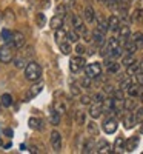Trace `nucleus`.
I'll return each mask as SVG.
<instances>
[{
	"instance_id": "35",
	"label": "nucleus",
	"mask_w": 143,
	"mask_h": 154,
	"mask_svg": "<svg viewBox=\"0 0 143 154\" xmlns=\"http://www.w3.org/2000/svg\"><path fill=\"white\" fill-rule=\"evenodd\" d=\"M75 122H77V125H79V126L86 125V112H83L82 109L77 111L75 112Z\"/></svg>"
},
{
	"instance_id": "9",
	"label": "nucleus",
	"mask_w": 143,
	"mask_h": 154,
	"mask_svg": "<svg viewBox=\"0 0 143 154\" xmlns=\"http://www.w3.org/2000/svg\"><path fill=\"white\" fill-rule=\"evenodd\" d=\"M126 94H128L129 97H132V99H138V97L143 96V86H141L138 82H134L131 86L126 89Z\"/></svg>"
},
{
	"instance_id": "40",
	"label": "nucleus",
	"mask_w": 143,
	"mask_h": 154,
	"mask_svg": "<svg viewBox=\"0 0 143 154\" xmlns=\"http://www.w3.org/2000/svg\"><path fill=\"white\" fill-rule=\"evenodd\" d=\"M97 29H100L102 32H108L109 31V25H108V20H105V19H102V17H99V25H97Z\"/></svg>"
},
{
	"instance_id": "1",
	"label": "nucleus",
	"mask_w": 143,
	"mask_h": 154,
	"mask_svg": "<svg viewBox=\"0 0 143 154\" xmlns=\"http://www.w3.org/2000/svg\"><path fill=\"white\" fill-rule=\"evenodd\" d=\"M42 77V68L37 62H29L25 68V79L29 82H37Z\"/></svg>"
},
{
	"instance_id": "21",
	"label": "nucleus",
	"mask_w": 143,
	"mask_h": 154,
	"mask_svg": "<svg viewBox=\"0 0 143 154\" xmlns=\"http://www.w3.org/2000/svg\"><path fill=\"white\" fill-rule=\"evenodd\" d=\"M126 148V140L123 136L115 137V142H114V152H123Z\"/></svg>"
},
{
	"instance_id": "62",
	"label": "nucleus",
	"mask_w": 143,
	"mask_h": 154,
	"mask_svg": "<svg viewBox=\"0 0 143 154\" xmlns=\"http://www.w3.org/2000/svg\"><path fill=\"white\" fill-rule=\"evenodd\" d=\"M0 40H2V37H0Z\"/></svg>"
},
{
	"instance_id": "58",
	"label": "nucleus",
	"mask_w": 143,
	"mask_h": 154,
	"mask_svg": "<svg viewBox=\"0 0 143 154\" xmlns=\"http://www.w3.org/2000/svg\"><path fill=\"white\" fill-rule=\"evenodd\" d=\"M5 134H8V136H12V133H11V130H6V131H5Z\"/></svg>"
},
{
	"instance_id": "54",
	"label": "nucleus",
	"mask_w": 143,
	"mask_h": 154,
	"mask_svg": "<svg viewBox=\"0 0 143 154\" xmlns=\"http://www.w3.org/2000/svg\"><path fill=\"white\" fill-rule=\"evenodd\" d=\"M135 80H137V82H138V83L143 86V71H140V72L135 75Z\"/></svg>"
},
{
	"instance_id": "17",
	"label": "nucleus",
	"mask_w": 143,
	"mask_h": 154,
	"mask_svg": "<svg viewBox=\"0 0 143 154\" xmlns=\"http://www.w3.org/2000/svg\"><path fill=\"white\" fill-rule=\"evenodd\" d=\"M12 43H14L16 49H20L25 46V34L22 31H14V35H12Z\"/></svg>"
},
{
	"instance_id": "50",
	"label": "nucleus",
	"mask_w": 143,
	"mask_h": 154,
	"mask_svg": "<svg viewBox=\"0 0 143 154\" xmlns=\"http://www.w3.org/2000/svg\"><path fill=\"white\" fill-rule=\"evenodd\" d=\"M80 103H82V105H91V103H93V97L88 96V94L80 96Z\"/></svg>"
},
{
	"instance_id": "8",
	"label": "nucleus",
	"mask_w": 143,
	"mask_h": 154,
	"mask_svg": "<svg viewBox=\"0 0 143 154\" xmlns=\"http://www.w3.org/2000/svg\"><path fill=\"white\" fill-rule=\"evenodd\" d=\"M117 103L119 102L115 100V97L114 96H109V97H106L105 100H103V112H106V114H114V111H115V108H117Z\"/></svg>"
},
{
	"instance_id": "30",
	"label": "nucleus",
	"mask_w": 143,
	"mask_h": 154,
	"mask_svg": "<svg viewBox=\"0 0 143 154\" xmlns=\"http://www.w3.org/2000/svg\"><path fill=\"white\" fill-rule=\"evenodd\" d=\"M123 51H125V48L120 45V46H117V48H114L112 51H109V54L106 56V57H111V59H119V57H123L125 54H123Z\"/></svg>"
},
{
	"instance_id": "59",
	"label": "nucleus",
	"mask_w": 143,
	"mask_h": 154,
	"mask_svg": "<svg viewBox=\"0 0 143 154\" xmlns=\"http://www.w3.org/2000/svg\"><path fill=\"white\" fill-rule=\"evenodd\" d=\"M0 146H3V140H2V137H0Z\"/></svg>"
},
{
	"instance_id": "7",
	"label": "nucleus",
	"mask_w": 143,
	"mask_h": 154,
	"mask_svg": "<svg viewBox=\"0 0 143 154\" xmlns=\"http://www.w3.org/2000/svg\"><path fill=\"white\" fill-rule=\"evenodd\" d=\"M49 140H51V146H53V149H54L56 152L62 151V143H63V139H62V134H60L57 130L51 131V137H49Z\"/></svg>"
},
{
	"instance_id": "60",
	"label": "nucleus",
	"mask_w": 143,
	"mask_h": 154,
	"mask_svg": "<svg viewBox=\"0 0 143 154\" xmlns=\"http://www.w3.org/2000/svg\"><path fill=\"white\" fill-rule=\"evenodd\" d=\"M97 2H99V3H105V0H97Z\"/></svg>"
},
{
	"instance_id": "15",
	"label": "nucleus",
	"mask_w": 143,
	"mask_h": 154,
	"mask_svg": "<svg viewBox=\"0 0 143 154\" xmlns=\"http://www.w3.org/2000/svg\"><path fill=\"white\" fill-rule=\"evenodd\" d=\"M102 114H103V105L93 102V103L89 105V116H91L93 119H99Z\"/></svg>"
},
{
	"instance_id": "31",
	"label": "nucleus",
	"mask_w": 143,
	"mask_h": 154,
	"mask_svg": "<svg viewBox=\"0 0 143 154\" xmlns=\"http://www.w3.org/2000/svg\"><path fill=\"white\" fill-rule=\"evenodd\" d=\"M96 142L93 139H88L86 142H85V145H83V148H82V152H94L96 151Z\"/></svg>"
},
{
	"instance_id": "34",
	"label": "nucleus",
	"mask_w": 143,
	"mask_h": 154,
	"mask_svg": "<svg viewBox=\"0 0 143 154\" xmlns=\"http://www.w3.org/2000/svg\"><path fill=\"white\" fill-rule=\"evenodd\" d=\"M12 35H14V32L9 31V29H2V32H0V37H2V42L3 43H9L12 42Z\"/></svg>"
},
{
	"instance_id": "53",
	"label": "nucleus",
	"mask_w": 143,
	"mask_h": 154,
	"mask_svg": "<svg viewBox=\"0 0 143 154\" xmlns=\"http://www.w3.org/2000/svg\"><path fill=\"white\" fill-rule=\"evenodd\" d=\"M91 80H93V79H89V77L86 75L85 79L82 80V86H83V88H89V86H91Z\"/></svg>"
},
{
	"instance_id": "41",
	"label": "nucleus",
	"mask_w": 143,
	"mask_h": 154,
	"mask_svg": "<svg viewBox=\"0 0 143 154\" xmlns=\"http://www.w3.org/2000/svg\"><path fill=\"white\" fill-rule=\"evenodd\" d=\"M68 40H69L71 43H77V42L80 40V32H79V31H75V29L68 31Z\"/></svg>"
},
{
	"instance_id": "36",
	"label": "nucleus",
	"mask_w": 143,
	"mask_h": 154,
	"mask_svg": "<svg viewBox=\"0 0 143 154\" xmlns=\"http://www.w3.org/2000/svg\"><path fill=\"white\" fill-rule=\"evenodd\" d=\"M86 130H88V133H89L91 136H97V134H99V125H97L94 120H91V122L86 123Z\"/></svg>"
},
{
	"instance_id": "43",
	"label": "nucleus",
	"mask_w": 143,
	"mask_h": 154,
	"mask_svg": "<svg viewBox=\"0 0 143 154\" xmlns=\"http://www.w3.org/2000/svg\"><path fill=\"white\" fill-rule=\"evenodd\" d=\"M112 96L115 97V100L119 102V103H123V100H125V91H123L122 88H117Z\"/></svg>"
},
{
	"instance_id": "13",
	"label": "nucleus",
	"mask_w": 143,
	"mask_h": 154,
	"mask_svg": "<svg viewBox=\"0 0 143 154\" xmlns=\"http://www.w3.org/2000/svg\"><path fill=\"white\" fill-rule=\"evenodd\" d=\"M83 19H85L86 23H94V22H96L97 16H96L94 8L91 6V5H86V6H85V9H83Z\"/></svg>"
},
{
	"instance_id": "39",
	"label": "nucleus",
	"mask_w": 143,
	"mask_h": 154,
	"mask_svg": "<svg viewBox=\"0 0 143 154\" xmlns=\"http://www.w3.org/2000/svg\"><path fill=\"white\" fill-rule=\"evenodd\" d=\"M135 106H137V103H135V100H132V97H129L128 100H126V99L123 100V108H125V111H132V109H135Z\"/></svg>"
},
{
	"instance_id": "33",
	"label": "nucleus",
	"mask_w": 143,
	"mask_h": 154,
	"mask_svg": "<svg viewBox=\"0 0 143 154\" xmlns=\"http://www.w3.org/2000/svg\"><path fill=\"white\" fill-rule=\"evenodd\" d=\"M134 82H137V80H135V77H132V75H128V77H125V79L120 82V88L123 89V91H126V89H128L129 86H131Z\"/></svg>"
},
{
	"instance_id": "18",
	"label": "nucleus",
	"mask_w": 143,
	"mask_h": 154,
	"mask_svg": "<svg viewBox=\"0 0 143 154\" xmlns=\"http://www.w3.org/2000/svg\"><path fill=\"white\" fill-rule=\"evenodd\" d=\"M63 23H65V16H60V14H56L53 19L49 20V28L51 29H59L63 26Z\"/></svg>"
},
{
	"instance_id": "49",
	"label": "nucleus",
	"mask_w": 143,
	"mask_h": 154,
	"mask_svg": "<svg viewBox=\"0 0 143 154\" xmlns=\"http://www.w3.org/2000/svg\"><path fill=\"white\" fill-rule=\"evenodd\" d=\"M105 5L108 6V9L114 11L115 8H119V0H105Z\"/></svg>"
},
{
	"instance_id": "37",
	"label": "nucleus",
	"mask_w": 143,
	"mask_h": 154,
	"mask_svg": "<svg viewBox=\"0 0 143 154\" xmlns=\"http://www.w3.org/2000/svg\"><path fill=\"white\" fill-rule=\"evenodd\" d=\"M135 62V54H125L123 57H122V66H129V65H131V63H134Z\"/></svg>"
},
{
	"instance_id": "44",
	"label": "nucleus",
	"mask_w": 143,
	"mask_h": 154,
	"mask_svg": "<svg viewBox=\"0 0 143 154\" xmlns=\"http://www.w3.org/2000/svg\"><path fill=\"white\" fill-rule=\"evenodd\" d=\"M53 108H54L57 112H60L62 116L66 112V106H65V103H62V102H59V100H56L54 103H53Z\"/></svg>"
},
{
	"instance_id": "57",
	"label": "nucleus",
	"mask_w": 143,
	"mask_h": 154,
	"mask_svg": "<svg viewBox=\"0 0 143 154\" xmlns=\"http://www.w3.org/2000/svg\"><path fill=\"white\" fill-rule=\"evenodd\" d=\"M65 3H66L68 6H72V5L75 3V0H65Z\"/></svg>"
},
{
	"instance_id": "10",
	"label": "nucleus",
	"mask_w": 143,
	"mask_h": 154,
	"mask_svg": "<svg viewBox=\"0 0 143 154\" xmlns=\"http://www.w3.org/2000/svg\"><path fill=\"white\" fill-rule=\"evenodd\" d=\"M123 120V126L126 128V130H131V128H134L137 125V119H135V114L131 112V111H126V114L122 117Z\"/></svg>"
},
{
	"instance_id": "3",
	"label": "nucleus",
	"mask_w": 143,
	"mask_h": 154,
	"mask_svg": "<svg viewBox=\"0 0 143 154\" xmlns=\"http://www.w3.org/2000/svg\"><path fill=\"white\" fill-rule=\"evenodd\" d=\"M85 75H88L89 79H99L102 75V65L99 62H93L89 65L85 66Z\"/></svg>"
},
{
	"instance_id": "32",
	"label": "nucleus",
	"mask_w": 143,
	"mask_h": 154,
	"mask_svg": "<svg viewBox=\"0 0 143 154\" xmlns=\"http://www.w3.org/2000/svg\"><path fill=\"white\" fill-rule=\"evenodd\" d=\"M131 19H132V22H134V23H143V9L135 8V9H134V12L131 14Z\"/></svg>"
},
{
	"instance_id": "46",
	"label": "nucleus",
	"mask_w": 143,
	"mask_h": 154,
	"mask_svg": "<svg viewBox=\"0 0 143 154\" xmlns=\"http://www.w3.org/2000/svg\"><path fill=\"white\" fill-rule=\"evenodd\" d=\"M106 99L105 96V91H100V93H96L93 96V102H96V103H103V100Z\"/></svg>"
},
{
	"instance_id": "55",
	"label": "nucleus",
	"mask_w": 143,
	"mask_h": 154,
	"mask_svg": "<svg viewBox=\"0 0 143 154\" xmlns=\"http://www.w3.org/2000/svg\"><path fill=\"white\" fill-rule=\"evenodd\" d=\"M103 91H105V94H114V91H115V89H112V86H109V85H106L105 86V89H103Z\"/></svg>"
},
{
	"instance_id": "16",
	"label": "nucleus",
	"mask_w": 143,
	"mask_h": 154,
	"mask_svg": "<svg viewBox=\"0 0 143 154\" xmlns=\"http://www.w3.org/2000/svg\"><path fill=\"white\" fill-rule=\"evenodd\" d=\"M71 23H72V28H74L75 31H79V32H85V31H86L85 23H83V19H82L80 16L74 14L72 19H71Z\"/></svg>"
},
{
	"instance_id": "11",
	"label": "nucleus",
	"mask_w": 143,
	"mask_h": 154,
	"mask_svg": "<svg viewBox=\"0 0 143 154\" xmlns=\"http://www.w3.org/2000/svg\"><path fill=\"white\" fill-rule=\"evenodd\" d=\"M96 152H99V154H109V152H112V146H111V143L108 142V140L102 139L96 145Z\"/></svg>"
},
{
	"instance_id": "27",
	"label": "nucleus",
	"mask_w": 143,
	"mask_h": 154,
	"mask_svg": "<svg viewBox=\"0 0 143 154\" xmlns=\"http://www.w3.org/2000/svg\"><path fill=\"white\" fill-rule=\"evenodd\" d=\"M28 125L31 130H43V120L42 119H37V117H31L28 120Z\"/></svg>"
},
{
	"instance_id": "6",
	"label": "nucleus",
	"mask_w": 143,
	"mask_h": 154,
	"mask_svg": "<svg viewBox=\"0 0 143 154\" xmlns=\"http://www.w3.org/2000/svg\"><path fill=\"white\" fill-rule=\"evenodd\" d=\"M102 128H103V131H105L106 134H114V133L117 131V128H119V122H117V119L112 116V117L105 119Z\"/></svg>"
},
{
	"instance_id": "42",
	"label": "nucleus",
	"mask_w": 143,
	"mask_h": 154,
	"mask_svg": "<svg viewBox=\"0 0 143 154\" xmlns=\"http://www.w3.org/2000/svg\"><path fill=\"white\" fill-rule=\"evenodd\" d=\"M12 63H14V66L16 68H19V69H25V68H26V65H28V63H26V59H23V57H16L14 60H12Z\"/></svg>"
},
{
	"instance_id": "47",
	"label": "nucleus",
	"mask_w": 143,
	"mask_h": 154,
	"mask_svg": "<svg viewBox=\"0 0 143 154\" xmlns=\"http://www.w3.org/2000/svg\"><path fill=\"white\" fill-rule=\"evenodd\" d=\"M68 5L66 3H60L57 8H56V14H60V16H65V14H66V12H68Z\"/></svg>"
},
{
	"instance_id": "38",
	"label": "nucleus",
	"mask_w": 143,
	"mask_h": 154,
	"mask_svg": "<svg viewBox=\"0 0 143 154\" xmlns=\"http://www.w3.org/2000/svg\"><path fill=\"white\" fill-rule=\"evenodd\" d=\"M0 103H2L5 108H9V106L12 105V96L8 94V93L2 94V96H0Z\"/></svg>"
},
{
	"instance_id": "20",
	"label": "nucleus",
	"mask_w": 143,
	"mask_h": 154,
	"mask_svg": "<svg viewBox=\"0 0 143 154\" xmlns=\"http://www.w3.org/2000/svg\"><path fill=\"white\" fill-rule=\"evenodd\" d=\"M108 25H109V31L117 32V31H119V28H120V25H122L120 17H119V16H111V17L108 19Z\"/></svg>"
},
{
	"instance_id": "56",
	"label": "nucleus",
	"mask_w": 143,
	"mask_h": 154,
	"mask_svg": "<svg viewBox=\"0 0 143 154\" xmlns=\"http://www.w3.org/2000/svg\"><path fill=\"white\" fill-rule=\"evenodd\" d=\"M135 8L143 9V0H135Z\"/></svg>"
},
{
	"instance_id": "14",
	"label": "nucleus",
	"mask_w": 143,
	"mask_h": 154,
	"mask_svg": "<svg viewBox=\"0 0 143 154\" xmlns=\"http://www.w3.org/2000/svg\"><path fill=\"white\" fill-rule=\"evenodd\" d=\"M91 38H93V42L99 46H103L106 43V37H105V32H102L100 29H94L93 34H91Z\"/></svg>"
},
{
	"instance_id": "52",
	"label": "nucleus",
	"mask_w": 143,
	"mask_h": 154,
	"mask_svg": "<svg viewBox=\"0 0 143 154\" xmlns=\"http://www.w3.org/2000/svg\"><path fill=\"white\" fill-rule=\"evenodd\" d=\"M71 93L74 94V96H80V86L79 85H71Z\"/></svg>"
},
{
	"instance_id": "23",
	"label": "nucleus",
	"mask_w": 143,
	"mask_h": 154,
	"mask_svg": "<svg viewBox=\"0 0 143 154\" xmlns=\"http://www.w3.org/2000/svg\"><path fill=\"white\" fill-rule=\"evenodd\" d=\"M54 38H56L57 45L62 43V42H65V40H68V31H65L63 26L59 28V29H56V31H54Z\"/></svg>"
},
{
	"instance_id": "61",
	"label": "nucleus",
	"mask_w": 143,
	"mask_h": 154,
	"mask_svg": "<svg viewBox=\"0 0 143 154\" xmlns=\"http://www.w3.org/2000/svg\"><path fill=\"white\" fill-rule=\"evenodd\" d=\"M141 123H143V122H141ZM140 131H141V133H143V125H141V130H140Z\"/></svg>"
},
{
	"instance_id": "48",
	"label": "nucleus",
	"mask_w": 143,
	"mask_h": 154,
	"mask_svg": "<svg viewBox=\"0 0 143 154\" xmlns=\"http://www.w3.org/2000/svg\"><path fill=\"white\" fill-rule=\"evenodd\" d=\"M134 114H135L137 123H141V122H143V106H138V108H135Z\"/></svg>"
},
{
	"instance_id": "2",
	"label": "nucleus",
	"mask_w": 143,
	"mask_h": 154,
	"mask_svg": "<svg viewBox=\"0 0 143 154\" xmlns=\"http://www.w3.org/2000/svg\"><path fill=\"white\" fill-rule=\"evenodd\" d=\"M85 66H86V59L83 56H74V57L69 59V69H71V72L77 74L79 71L85 69Z\"/></svg>"
},
{
	"instance_id": "45",
	"label": "nucleus",
	"mask_w": 143,
	"mask_h": 154,
	"mask_svg": "<svg viewBox=\"0 0 143 154\" xmlns=\"http://www.w3.org/2000/svg\"><path fill=\"white\" fill-rule=\"evenodd\" d=\"M35 23H37V26H45V23H46V17L43 12H37L35 14Z\"/></svg>"
},
{
	"instance_id": "28",
	"label": "nucleus",
	"mask_w": 143,
	"mask_h": 154,
	"mask_svg": "<svg viewBox=\"0 0 143 154\" xmlns=\"http://www.w3.org/2000/svg\"><path fill=\"white\" fill-rule=\"evenodd\" d=\"M131 40L137 45L138 51L143 49V32H134V34H131Z\"/></svg>"
},
{
	"instance_id": "26",
	"label": "nucleus",
	"mask_w": 143,
	"mask_h": 154,
	"mask_svg": "<svg viewBox=\"0 0 143 154\" xmlns=\"http://www.w3.org/2000/svg\"><path fill=\"white\" fill-rule=\"evenodd\" d=\"M123 48H125V51L128 54H135L137 51H138V48H137V45L131 40V37H129V40H126L125 43H123Z\"/></svg>"
},
{
	"instance_id": "4",
	"label": "nucleus",
	"mask_w": 143,
	"mask_h": 154,
	"mask_svg": "<svg viewBox=\"0 0 143 154\" xmlns=\"http://www.w3.org/2000/svg\"><path fill=\"white\" fill-rule=\"evenodd\" d=\"M12 46H9L8 43L2 45L0 46V63H3V65H8V63H11L12 60Z\"/></svg>"
},
{
	"instance_id": "5",
	"label": "nucleus",
	"mask_w": 143,
	"mask_h": 154,
	"mask_svg": "<svg viewBox=\"0 0 143 154\" xmlns=\"http://www.w3.org/2000/svg\"><path fill=\"white\" fill-rule=\"evenodd\" d=\"M105 68H106V72L109 74V75H114V74H119V71H120V68H122V63H117L114 59H111V57H105Z\"/></svg>"
},
{
	"instance_id": "25",
	"label": "nucleus",
	"mask_w": 143,
	"mask_h": 154,
	"mask_svg": "<svg viewBox=\"0 0 143 154\" xmlns=\"http://www.w3.org/2000/svg\"><path fill=\"white\" fill-rule=\"evenodd\" d=\"M60 120H62V114L57 112L54 108H51V111H49V122H51V125L57 126V125H60Z\"/></svg>"
},
{
	"instance_id": "19",
	"label": "nucleus",
	"mask_w": 143,
	"mask_h": 154,
	"mask_svg": "<svg viewBox=\"0 0 143 154\" xmlns=\"http://www.w3.org/2000/svg\"><path fill=\"white\" fill-rule=\"evenodd\" d=\"M138 142H140V137H138V136L129 137V139L126 140V148H125V151H128V152L135 151V148L138 146Z\"/></svg>"
},
{
	"instance_id": "51",
	"label": "nucleus",
	"mask_w": 143,
	"mask_h": 154,
	"mask_svg": "<svg viewBox=\"0 0 143 154\" xmlns=\"http://www.w3.org/2000/svg\"><path fill=\"white\" fill-rule=\"evenodd\" d=\"M74 51H75L77 56H83V54L86 53V48H85L83 45H75V49H74Z\"/></svg>"
},
{
	"instance_id": "29",
	"label": "nucleus",
	"mask_w": 143,
	"mask_h": 154,
	"mask_svg": "<svg viewBox=\"0 0 143 154\" xmlns=\"http://www.w3.org/2000/svg\"><path fill=\"white\" fill-rule=\"evenodd\" d=\"M59 49H60V53H62V54L69 56V54H71V51H72V48H71V42H69V40H65V42L59 43Z\"/></svg>"
},
{
	"instance_id": "12",
	"label": "nucleus",
	"mask_w": 143,
	"mask_h": 154,
	"mask_svg": "<svg viewBox=\"0 0 143 154\" xmlns=\"http://www.w3.org/2000/svg\"><path fill=\"white\" fill-rule=\"evenodd\" d=\"M117 37H119L120 43H125L126 40H129V37H131V29H129L128 25H120L119 31H117Z\"/></svg>"
},
{
	"instance_id": "24",
	"label": "nucleus",
	"mask_w": 143,
	"mask_h": 154,
	"mask_svg": "<svg viewBox=\"0 0 143 154\" xmlns=\"http://www.w3.org/2000/svg\"><path fill=\"white\" fill-rule=\"evenodd\" d=\"M141 71V66H140V62H134V63H131L129 66H126V74L128 75H132V77H135L138 72Z\"/></svg>"
},
{
	"instance_id": "22",
	"label": "nucleus",
	"mask_w": 143,
	"mask_h": 154,
	"mask_svg": "<svg viewBox=\"0 0 143 154\" xmlns=\"http://www.w3.org/2000/svg\"><path fill=\"white\" fill-rule=\"evenodd\" d=\"M42 89H43V83H35V85H32L31 88H29V93H28V100L26 102H29L31 99H34L37 94H40L42 93Z\"/></svg>"
}]
</instances>
